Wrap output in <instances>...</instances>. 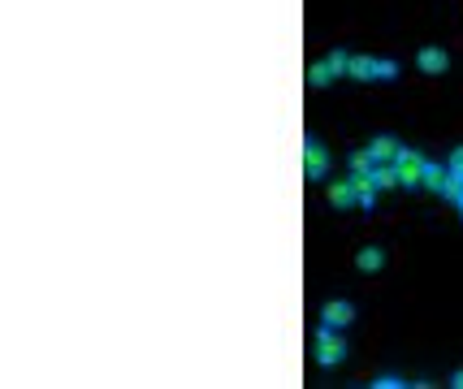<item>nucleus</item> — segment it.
<instances>
[{
    "mask_svg": "<svg viewBox=\"0 0 463 389\" xmlns=\"http://www.w3.org/2000/svg\"><path fill=\"white\" fill-rule=\"evenodd\" d=\"M342 359H347V342L338 337V329L321 325V333H316V363H321V368H333V363H342Z\"/></svg>",
    "mask_w": 463,
    "mask_h": 389,
    "instance_id": "1",
    "label": "nucleus"
},
{
    "mask_svg": "<svg viewBox=\"0 0 463 389\" xmlns=\"http://www.w3.org/2000/svg\"><path fill=\"white\" fill-rule=\"evenodd\" d=\"M394 169H398V186H407V191H416L420 182H424V156L420 151H398V161H394Z\"/></svg>",
    "mask_w": 463,
    "mask_h": 389,
    "instance_id": "2",
    "label": "nucleus"
},
{
    "mask_svg": "<svg viewBox=\"0 0 463 389\" xmlns=\"http://www.w3.org/2000/svg\"><path fill=\"white\" fill-rule=\"evenodd\" d=\"M303 169H307V177H312V182H321V177L329 173V151L321 147V139H307V143H303Z\"/></svg>",
    "mask_w": 463,
    "mask_h": 389,
    "instance_id": "3",
    "label": "nucleus"
},
{
    "mask_svg": "<svg viewBox=\"0 0 463 389\" xmlns=\"http://www.w3.org/2000/svg\"><path fill=\"white\" fill-rule=\"evenodd\" d=\"M355 320V307L347 303V299H329L325 307H321V325H329V329H347Z\"/></svg>",
    "mask_w": 463,
    "mask_h": 389,
    "instance_id": "4",
    "label": "nucleus"
},
{
    "mask_svg": "<svg viewBox=\"0 0 463 389\" xmlns=\"http://www.w3.org/2000/svg\"><path fill=\"white\" fill-rule=\"evenodd\" d=\"M381 65L385 61H377V57H351L347 78H355V83H373V78H381Z\"/></svg>",
    "mask_w": 463,
    "mask_h": 389,
    "instance_id": "5",
    "label": "nucleus"
},
{
    "mask_svg": "<svg viewBox=\"0 0 463 389\" xmlns=\"http://www.w3.org/2000/svg\"><path fill=\"white\" fill-rule=\"evenodd\" d=\"M398 151H403V147H398L390 135H381V139H373V143H368L373 165H394V161H398Z\"/></svg>",
    "mask_w": 463,
    "mask_h": 389,
    "instance_id": "6",
    "label": "nucleus"
},
{
    "mask_svg": "<svg viewBox=\"0 0 463 389\" xmlns=\"http://www.w3.org/2000/svg\"><path fill=\"white\" fill-rule=\"evenodd\" d=\"M416 65H420L424 74H446V69H450V57H446V48H420Z\"/></svg>",
    "mask_w": 463,
    "mask_h": 389,
    "instance_id": "7",
    "label": "nucleus"
},
{
    "mask_svg": "<svg viewBox=\"0 0 463 389\" xmlns=\"http://www.w3.org/2000/svg\"><path fill=\"white\" fill-rule=\"evenodd\" d=\"M446 177H450V169H446V165H433V161H424V182H420V186H424V191H437V195H442Z\"/></svg>",
    "mask_w": 463,
    "mask_h": 389,
    "instance_id": "8",
    "label": "nucleus"
},
{
    "mask_svg": "<svg viewBox=\"0 0 463 389\" xmlns=\"http://www.w3.org/2000/svg\"><path fill=\"white\" fill-rule=\"evenodd\" d=\"M368 177H373L377 191H394V186H398V169H394V165H373Z\"/></svg>",
    "mask_w": 463,
    "mask_h": 389,
    "instance_id": "9",
    "label": "nucleus"
},
{
    "mask_svg": "<svg viewBox=\"0 0 463 389\" xmlns=\"http://www.w3.org/2000/svg\"><path fill=\"white\" fill-rule=\"evenodd\" d=\"M329 203L333 207H351L355 203V182L347 177V182H333V186H329Z\"/></svg>",
    "mask_w": 463,
    "mask_h": 389,
    "instance_id": "10",
    "label": "nucleus"
},
{
    "mask_svg": "<svg viewBox=\"0 0 463 389\" xmlns=\"http://www.w3.org/2000/svg\"><path fill=\"white\" fill-rule=\"evenodd\" d=\"M351 182H355V203H359V207H373V203H377V186H373V177L364 173V177H351Z\"/></svg>",
    "mask_w": 463,
    "mask_h": 389,
    "instance_id": "11",
    "label": "nucleus"
},
{
    "mask_svg": "<svg viewBox=\"0 0 463 389\" xmlns=\"http://www.w3.org/2000/svg\"><path fill=\"white\" fill-rule=\"evenodd\" d=\"M355 264L364 268V273H381V264H385V251H381V247H364V251H359V259H355Z\"/></svg>",
    "mask_w": 463,
    "mask_h": 389,
    "instance_id": "12",
    "label": "nucleus"
},
{
    "mask_svg": "<svg viewBox=\"0 0 463 389\" xmlns=\"http://www.w3.org/2000/svg\"><path fill=\"white\" fill-rule=\"evenodd\" d=\"M364 173H373V156L368 151H355L351 156V177H364Z\"/></svg>",
    "mask_w": 463,
    "mask_h": 389,
    "instance_id": "13",
    "label": "nucleus"
},
{
    "mask_svg": "<svg viewBox=\"0 0 463 389\" xmlns=\"http://www.w3.org/2000/svg\"><path fill=\"white\" fill-rule=\"evenodd\" d=\"M442 199H450V203H459V199H463V177H459V173H450V177H446Z\"/></svg>",
    "mask_w": 463,
    "mask_h": 389,
    "instance_id": "14",
    "label": "nucleus"
},
{
    "mask_svg": "<svg viewBox=\"0 0 463 389\" xmlns=\"http://www.w3.org/2000/svg\"><path fill=\"white\" fill-rule=\"evenodd\" d=\"M329 78H333V69H329L325 61H316L312 69H307V83H312V87H325V83H329Z\"/></svg>",
    "mask_w": 463,
    "mask_h": 389,
    "instance_id": "15",
    "label": "nucleus"
},
{
    "mask_svg": "<svg viewBox=\"0 0 463 389\" xmlns=\"http://www.w3.org/2000/svg\"><path fill=\"white\" fill-rule=\"evenodd\" d=\"M325 65H329L333 74H347V65H351V57H347V52L338 48V52H329V57H325Z\"/></svg>",
    "mask_w": 463,
    "mask_h": 389,
    "instance_id": "16",
    "label": "nucleus"
},
{
    "mask_svg": "<svg viewBox=\"0 0 463 389\" xmlns=\"http://www.w3.org/2000/svg\"><path fill=\"white\" fill-rule=\"evenodd\" d=\"M446 169L463 177V147H455V151H450V165H446Z\"/></svg>",
    "mask_w": 463,
    "mask_h": 389,
    "instance_id": "17",
    "label": "nucleus"
},
{
    "mask_svg": "<svg viewBox=\"0 0 463 389\" xmlns=\"http://www.w3.org/2000/svg\"><path fill=\"white\" fill-rule=\"evenodd\" d=\"M373 385H377V389H398V385H407V381H398V376H377Z\"/></svg>",
    "mask_w": 463,
    "mask_h": 389,
    "instance_id": "18",
    "label": "nucleus"
},
{
    "mask_svg": "<svg viewBox=\"0 0 463 389\" xmlns=\"http://www.w3.org/2000/svg\"><path fill=\"white\" fill-rule=\"evenodd\" d=\"M450 385H455V389H463V368L455 372V381H450Z\"/></svg>",
    "mask_w": 463,
    "mask_h": 389,
    "instance_id": "19",
    "label": "nucleus"
},
{
    "mask_svg": "<svg viewBox=\"0 0 463 389\" xmlns=\"http://www.w3.org/2000/svg\"><path fill=\"white\" fill-rule=\"evenodd\" d=\"M459 217H463V199H459Z\"/></svg>",
    "mask_w": 463,
    "mask_h": 389,
    "instance_id": "20",
    "label": "nucleus"
}]
</instances>
